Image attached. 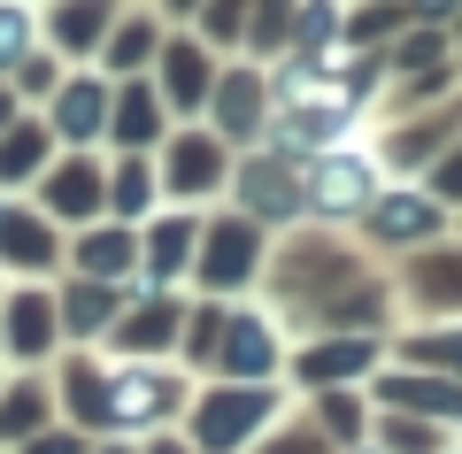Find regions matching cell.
Returning a JSON list of instances; mask_svg holds the SVG:
<instances>
[{"mask_svg":"<svg viewBox=\"0 0 462 454\" xmlns=\"http://www.w3.org/2000/svg\"><path fill=\"white\" fill-rule=\"evenodd\" d=\"M263 393H239V401H208V416H200V439H208V447H231V439L239 431H254V423H263Z\"/></svg>","mask_w":462,"mask_h":454,"instance_id":"6da1fadb","label":"cell"},{"mask_svg":"<svg viewBox=\"0 0 462 454\" xmlns=\"http://www.w3.org/2000/svg\"><path fill=\"white\" fill-rule=\"evenodd\" d=\"M170 393H178V385H170L162 370H132V377H124V385L108 393V416H124V423H139V416H154V408H162Z\"/></svg>","mask_w":462,"mask_h":454,"instance_id":"7a4b0ae2","label":"cell"},{"mask_svg":"<svg viewBox=\"0 0 462 454\" xmlns=\"http://www.w3.org/2000/svg\"><path fill=\"white\" fill-rule=\"evenodd\" d=\"M316 200H324V208H355V200H370V170L363 162H324V170H316Z\"/></svg>","mask_w":462,"mask_h":454,"instance_id":"3957f363","label":"cell"},{"mask_svg":"<svg viewBox=\"0 0 462 454\" xmlns=\"http://www.w3.org/2000/svg\"><path fill=\"white\" fill-rule=\"evenodd\" d=\"M224 362H231L239 377H263V370H270V339H263V324H231Z\"/></svg>","mask_w":462,"mask_h":454,"instance_id":"277c9868","label":"cell"},{"mask_svg":"<svg viewBox=\"0 0 462 454\" xmlns=\"http://www.w3.org/2000/svg\"><path fill=\"white\" fill-rule=\"evenodd\" d=\"M0 246H8V262H47V231L8 216V208H0Z\"/></svg>","mask_w":462,"mask_h":454,"instance_id":"5b68a950","label":"cell"},{"mask_svg":"<svg viewBox=\"0 0 462 454\" xmlns=\"http://www.w3.org/2000/svg\"><path fill=\"white\" fill-rule=\"evenodd\" d=\"M247 255H254L247 231H216V262H208V277H247Z\"/></svg>","mask_w":462,"mask_h":454,"instance_id":"8992f818","label":"cell"},{"mask_svg":"<svg viewBox=\"0 0 462 454\" xmlns=\"http://www.w3.org/2000/svg\"><path fill=\"white\" fill-rule=\"evenodd\" d=\"M424 224H431L424 200H385V208H378V231H393V239H401V231H424Z\"/></svg>","mask_w":462,"mask_h":454,"instance_id":"52a82bcc","label":"cell"},{"mask_svg":"<svg viewBox=\"0 0 462 454\" xmlns=\"http://www.w3.org/2000/svg\"><path fill=\"white\" fill-rule=\"evenodd\" d=\"M247 193H254V208H270V216H278V208H293V193H285V178H278V170H247Z\"/></svg>","mask_w":462,"mask_h":454,"instance_id":"ba28073f","label":"cell"},{"mask_svg":"<svg viewBox=\"0 0 462 454\" xmlns=\"http://www.w3.org/2000/svg\"><path fill=\"white\" fill-rule=\"evenodd\" d=\"M54 208H69V216H78V208H93V178H85V170H69V178L54 185Z\"/></svg>","mask_w":462,"mask_h":454,"instance_id":"9c48e42d","label":"cell"},{"mask_svg":"<svg viewBox=\"0 0 462 454\" xmlns=\"http://www.w3.org/2000/svg\"><path fill=\"white\" fill-rule=\"evenodd\" d=\"M124 262H132V246L116 239V231H108V239H93V246H85V270H124Z\"/></svg>","mask_w":462,"mask_h":454,"instance_id":"30bf717a","label":"cell"},{"mask_svg":"<svg viewBox=\"0 0 462 454\" xmlns=\"http://www.w3.org/2000/svg\"><path fill=\"white\" fill-rule=\"evenodd\" d=\"M39 339H47V309L23 301V309H16V347H39Z\"/></svg>","mask_w":462,"mask_h":454,"instance_id":"8fae6325","label":"cell"},{"mask_svg":"<svg viewBox=\"0 0 462 454\" xmlns=\"http://www.w3.org/2000/svg\"><path fill=\"white\" fill-rule=\"evenodd\" d=\"M185 239H193V231H185V224H170L162 239H154V262H162V270H178V262H185Z\"/></svg>","mask_w":462,"mask_h":454,"instance_id":"7c38bea8","label":"cell"},{"mask_svg":"<svg viewBox=\"0 0 462 454\" xmlns=\"http://www.w3.org/2000/svg\"><path fill=\"white\" fill-rule=\"evenodd\" d=\"M93 108H100L93 93H69V100H62V124H69V131L85 139V131H93Z\"/></svg>","mask_w":462,"mask_h":454,"instance_id":"4fadbf2b","label":"cell"},{"mask_svg":"<svg viewBox=\"0 0 462 454\" xmlns=\"http://www.w3.org/2000/svg\"><path fill=\"white\" fill-rule=\"evenodd\" d=\"M355 362H363V347H331V355H316L309 370L316 377H339V370H355Z\"/></svg>","mask_w":462,"mask_h":454,"instance_id":"5bb4252c","label":"cell"},{"mask_svg":"<svg viewBox=\"0 0 462 454\" xmlns=\"http://www.w3.org/2000/svg\"><path fill=\"white\" fill-rule=\"evenodd\" d=\"M416 285H424V292H462V262H439V270H424Z\"/></svg>","mask_w":462,"mask_h":454,"instance_id":"9a60e30c","label":"cell"},{"mask_svg":"<svg viewBox=\"0 0 462 454\" xmlns=\"http://www.w3.org/2000/svg\"><path fill=\"white\" fill-rule=\"evenodd\" d=\"M178 178L185 185H208V146H185V154H178Z\"/></svg>","mask_w":462,"mask_h":454,"instance_id":"2e32d148","label":"cell"},{"mask_svg":"<svg viewBox=\"0 0 462 454\" xmlns=\"http://www.w3.org/2000/svg\"><path fill=\"white\" fill-rule=\"evenodd\" d=\"M23 47V8H0V54Z\"/></svg>","mask_w":462,"mask_h":454,"instance_id":"e0dca14e","label":"cell"},{"mask_svg":"<svg viewBox=\"0 0 462 454\" xmlns=\"http://www.w3.org/2000/svg\"><path fill=\"white\" fill-rule=\"evenodd\" d=\"M439 193H462V154L447 162V178H439Z\"/></svg>","mask_w":462,"mask_h":454,"instance_id":"ac0fdd59","label":"cell"},{"mask_svg":"<svg viewBox=\"0 0 462 454\" xmlns=\"http://www.w3.org/2000/svg\"><path fill=\"white\" fill-rule=\"evenodd\" d=\"M439 355H447V362H462V339H447V347H439Z\"/></svg>","mask_w":462,"mask_h":454,"instance_id":"d6986e66","label":"cell"},{"mask_svg":"<svg viewBox=\"0 0 462 454\" xmlns=\"http://www.w3.org/2000/svg\"><path fill=\"white\" fill-rule=\"evenodd\" d=\"M424 8H431V16H439V8H455V0H424Z\"/></svg>","mask_w":462,"mask_h":454,"instance_id":"ffe728a7","label":"cell"}]
</instances>
